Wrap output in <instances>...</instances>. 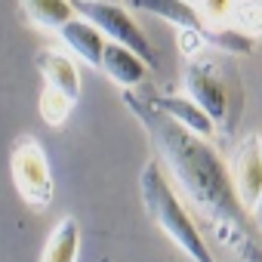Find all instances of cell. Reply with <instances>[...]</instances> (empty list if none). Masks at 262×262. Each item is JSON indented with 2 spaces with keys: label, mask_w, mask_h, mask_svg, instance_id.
<instances>
[{
  "label": "cell",
  "mask_w": 262,
  "mask_h": 262,
  "mask_svg": "<svg viewBox=\"0 0 262 262\" xmlns=\"http://www.w3.org/2000/svg\"><path fill=\"white\" fill-rule=\"evenodd\" d=\"M120 99L142 123L161 164L201 213V219L213 228L216 241L228 247L241 262H262V228L253 210L241 201L234 173L225 167L213 142L176 123L136 90H120Z\"/></svg>",
  "instance_id": "cell-1"
},
{
  "label": "cell",
  "mask_w": 262,
  "mask_h": 262,
  "mask_svg": "<svg viewBox=\"0 0 262 262\" xmlns=\"http://www.w3.org/2000/svg\"><path fill=\"white\" fill-rule=\"evenodd\" d=\"M139 194H142V204L148 210V216L155 219V225L191 259V262H216V256L210 253V247L204 244L191 213L185 210L182 198L176 194V188L167 182L164 176V164L161 158L158 161H148L139 173Z\"/></svg>",
  "instance_id": "cell-2"
},
{
  "label": "cell",
  "mask_w": 262,
  "mask_h": 262,
  "mask_svg": "<svg viewBox=\"0 0 262 262\" xmlns=\"http://www.w3.org/2000/svg\"><path fill=\"white\" fill-rule=\"evenodd\" d=\"M185 86L194 102L213 117L216 123V136L231 139L234 126L244 114V83L234 74L231 65H225L216 56H194L188 59L185 68Z\"/></svg>",
  "instance_id": "cell-3"
},
{
  "label": "cell",
  "mask_w": 262,
  "mask_h": 262,
  "mask_svg": "<svg viewBox=\"0 0 262 262\" xmlns=\"http://www.w3.org/2000/svg\"><path fill=\"white\" fill-rule=\"evenodd\" d=\"M10 176H13L16 194L31 210H47L53 204V198H56V179H53V170H50V158H47L43 145L31 133H22L13 142Z\"/></svg>",
  "instance_id": "cell-4"
},
{
  "label": "cell",
  "mask_w": 262,
  "mask_h": 262,
  "mask_svg": "<svg viewBox=\"0 0 262 262\" xmlns=\"http://www.w3.org/2000/svg\"><path fill=\"white\" fill-rule=\"evenodd\" d=\"M77 16H83L86 22H93L108 40H117L123 47H129L133 53H139L148 68H158V53L148 40V34L142 31V25L129 16L120 4H114V0H71Z\"/></svg>",
  "instance_id": "cell-5"
},
{
  "label": "cell",
  "mask_w": 262,
  "mask_h": 262,
  "mask_svg": "<svg viewBox=\"0 0 262 262\" xmlns=\"http://www.w3.org/2000/svg\"><path fill=\"white\" fill-rule=\"evenodd\" d=\"M231 173H234V185L241 191V201L256 210L259 198H262V139L259 136H247L234 155V164H231Z\"/></svg>",
  "instance_id": "cell-6"
},
{
  "label": "cell",
  "mask_w": 262,
  "mask_h": 262,
  "mask_svg": "<svg viewBox=\"0 0 262 262\" xmlns=\"http://www.w3.org/2000/svg\"><path fill=\"white\" fill-rule=\"evenodd\" d=\"M102 71L120 90H136V86L145 83V74L151 68H148V62L139 53H133L129 47H123L117 40H108L105 43V53H102Z\"/></svg>",
  "instance_id": "cell-7"
},
{
  "label": "cell",
  "mask_w": 262,
  "mask_h": 262,
  "mask_svg": "<svg viewBox=\"0 0 262 262\" xmlns=\"http://www.w3.org/2000/svg\"><path fill=\"white\" fill-rule=\"evenodd\" d=\"M56 34H59V40H62L77 59H83V62L93 65V68H102V53H105L108 37H105L93 22H86L83 16H74V19L65 22Z\"/></svg>",
  "instance_id": "cell-8"
},
{
  "label": "cell",
  "mask_w": 262,
  "mask_h": 262,
  "mask_svg": "<svg viewBox=\"0 0 262 262\" xmlns=\"http://www.w3.org/2000/svg\"><path fill=\"white\" fill-rule=\"evenodd\" d=\"M34 65L43 77V83L62 90L65 96H71L74 102H80V93H83V77L77 71V62L59 50H40L34 56Z\"/></svg>",
  "instance_id": "cell-9"
},
{
  "label": "cell",
  "mask_w": 262,
  "mask_h": 262,
  "mask_svg": "<svg viewBox=\"0 0 262 262\" xmlns=\"http://www.w3.org/2000/svg\"><path fill=\"white\" fill-rule=\"evenodd\" d=\"M129 7L139 10V13H148V16H158L164 22H170L176 31H198V34H210V25L204 22V16L198 13L194 4L188 0H129Z\"/></svg>",
  "instance_id": "cell-10"
},
{
  "label": "cell",
  "mask_w": 262,
  "mask_h": 262,
  "mask_svg": "<svg viewBox=\"0 0 262 262\" xmlns=\"http://www.w3.org/2000/svg\"><path fill=\"white\" fill-rule=\"evenodd\" d=\"M148 99H151L164 114H170L176 123H182L185 129H191V133L207 136V139L216 136L213 117H210V114L201 108V102H194L191 96H161V93H148Z\"/></svg>",
  "instance_id": "cell-11"
},
{
  "label": "cell",
  "mask_w": 262,
  "mask_h": 262,
  "mask_svg": "<svg viewBox=\"0 0 262 262\" xmlns=\"http://www.w3.org/2000/svg\"><path fill=\"white\" fill-rule=\"evenodd\" d=\"M77 256H80V225L74 216H62L47 234L37 262H77Z\"/></svg>",
  "instance_id": "cell-12"
},
{
  "label": "cell",
  "mask_w": 262,
  "mask_h": 262,
  "mask_svg": "<svg viewBox=\"0 0 262 262\" xmlns=\"http://www.w3.org/2000/svg\"><path fill=\"white\" fill-rule=\"evenodd\" d=\"M19 4H22L25 19L43 31H59L65 22H71L77 16L71 0H19Z\"/></svg>",
  "instance_id": "cell-13"
},
{
  "label": "cell",
  "mask_w": 262,
  "mask_h": 262,
  "mask_svg": "<svg viewBox=\"0 0 262 262\" xmlns=\"http://www.w3.org/2000/svg\"><path fill=\"white\" fill-rule=\"evenodd\" d=\"M74 105H77V102H74L71 96H65L62 90H56V86H50V83H43V86H40L37 111H40V117H43V123H47V126H62V123L71 117Z\"/></svg>",
  "instance_id": "cell-14"
},
{
  "label": "cell",
  "mask_w": 262,
  "mask_h": 262,
  "mask_svg": "<svg viewBox=\"0 0 262 262\" xmlns=\"http://www.w3.org/2000/svg\"><path fill=\"white\" fill-rule=\"evenodd\" d=\"M231 25L259 40L262 37V0H237V10H234Z\"/></svg>",
  "instance_id": "cell-15"
},
{
  "label": "cell",
  "mask_w": 262,
  "mask_h": 262,
  "mask_svg": "<svg viewBox=\"0 0 262 262\" xmlns=\"http://www.w3.org/2000/svg\"><path fill=\"white\" fill-rule=\"evenodd\" d=\"M198 7V13L204 16V22L210 28H222V25H231L234 19V10H237V0H191Z\"/></svg>",
  "instance_id": "cell-16"
},
{
  "label": "cell",
  "mask_w": 262,
  "mask_h": 262,
  "mask_svg": "<svg viewBox=\"0 0 262 262\" xmlns=\"http://www.w3.org/2000/svg\"><path fill=\"white\" fill-rule=\"evenodd\" d=\"M204 47H210L204 34H198V31H179V50H182V56H185V59L201 56V53H204Z\"/></svg>",
  "instance_id": "cell-17"
},
{
  "label": "cell",
  "mask_w": 262,
  "mask_h": 262,
  "mask_svg": "<svg viewBox=\"0 0 262 262\" xmlns=\"http://www.w3.org/2000/svg\"><path fill=\"white\" fill-rule=\"evenodd\" d=\"M253 216H256V222H259V228H262V198H259V204H256V210H253Z\"/></svg>",
  "instance_id": "cell-18"
}]
</instances>
